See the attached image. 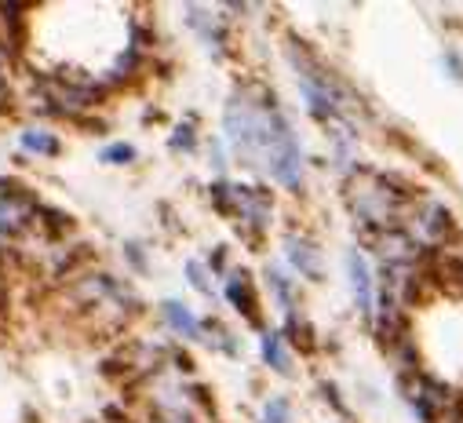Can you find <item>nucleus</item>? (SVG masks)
<instances>
[{
  "mask_svg": "<svg viewBox=\"0 0 463 423\" xmlns=\"http://www.w3.org/2000/svg\"><path fill=\"white\" fill-rule=\"evenodd\" d=\"M267 168H270V175H274L281 186L299 190V179H303V154H299V139H296L292 125L278 136V143H274V150H270V157H267Z\"/></svg>",
  "mask_w": 463,
  "mask_h": 423,
  "instance_id": "f257e3e1",
  "label": "nucleus"
},
{
  "mask_svg": "<svg viewBox=\"0 0 463 423\" xmlns=\"http://www.w3.org/2000/svg\"><path fill=\"white\" fill-rule=\"evenodd\" d=\"M452 230V220L449 212L438 204V201H423L420 212L412 216V241H423V245H441Z\"/></svg>",
  "mask_w": 463,
  "mask_h": 423,
  "instance_id": "f03ea898",
  "label": "nucleus"
},
{
  "mask_svg": "<svg viewBox=\"0 0 463 423\" xmlns=\"http://www.w3.org/2000/svg\"><path fill=\"white\" fill-rule=\"evenodd\" d=\"M346 274H351V288H354L358 310L373 314V274H369V263H365L362 252H346Z\"/></svg>",
  "mask_w": 463,
  "mask_h": 423,
  "instance_id": "7ed1b4c3",
  "label": "nucleus"
},
{
  "mask_svg": "<svg viewBox=\"0 0 463 423\" xmlns=\"http://www.w3.org/2000/svg\"><path fill=\"white\" fill-rule=\"evenodd\" d=\"M285 249H288V259H292V267L299 270V274H307L310 281H321V256H317V249L310 245V241H303V238H285Z\"/></svg>",
  "mask_w": 463,
  "mask_h": 423,
  "instance_id": "20e7f679",
  "label": "nucleus"
},
{
  "mask_svg": "<svg viewBox=\"0 0 463 423\" xmlns=\"http://www.w3.org/2000/svg\"><path fill=\"white\" fill-rule=\"evenodd\" d=\"M226 299L234 303L245 317H252V325H260V314H256V296H252V288H249V281L238 274V277H230L226 281Z\"/></svg>",
  "mask_w": 463,
  "mask_h": 423,
  "instance_id": "39448f33",
  "label": "nucleus"
},
{
  "mask_svg": "<svg viewBox=\"0 0 463 423\" xmlns=\"http://www.w3.org/2000/svg\"><path fill=\"white\" fill-rule=\"evenodd\" d=\"M165 317H168V325H175L183 336H197V322H194V314L186 306H179L175 299L165 303Z\"/></svg>",
  "mask_w": 463,
  "mask_h": 423,
  "instance_id": "423d86ee",
  "label": "nucleus"
},
{
  "mask_svg": "<svg viewBox=\"0 0 463 423\" xmlns=\"http://www.w3.org/2000/svg\"><path fill=\"white\" fill-rule=\"evenodd\" d=\"M263 358H267V365L270 369H278V372H292L288 369V354H285V343H281V336H263Z\"/></svg>",
  "mask_w": 463,
  "mask_h": 423,
  "instance_id": "0eeeda50",
  "label": "nucleus"
},
{
  "mask_svg": "<svg viewBox=\"0 0 463 423\" xmlns=\"http://www.w3.org/2000/svg\"><path fill=\"white\" fill-rule=\"evenodd\" d=\"M23 146L33 150V154H59V139L52 132H26L23 136Z\"/></svg>",
  "mask_w": 463,
  "mask_h": 423,
  "instance_id": "6e6552de",
  "label": "nucleus"
},
{
  "mask_svg": "<svg viewBox=\"0 0 463 423\" xmlns=\"http://www.w3.org/2000/svg\"><path fill=\"white\" fill-rule=\"evenodd\" d=\"M263 423H292L288 401H285V398H270L267 409H263Z\"/></svg>",
  "mask_w": 463,
  "mask_h": 423,
  "instance_id": "1a4fd4ad",
  "label": "nucleus"
},
{
  "mask_svg": "<svg viewBox=\"0 0 463 423\" xmlns=\"http://www.w3.org/2000/svg\"><path fill=\"white\" fill-rule=\"evenodd\" d=\"M99 157H102L106 164H125V161H132V157H136V150H132L128 143H118V146H106Z\"/></svg>",
  "mask_w": 463,
  "mask_h": 423,
  "instance_id": "9d476101",
  "label": "nucleus"
},
{
  "mask_svg": "<svg viewBox=\"0 0 463 423\" xmlns=\"http://www.w3.org/2000/svg\"><path fill=\"white\" fill-rule=\"evenodd\" d=\"M186 274H190V277H194V285H197V288H201V292H212V288H208V281H204V274H201V267H197V263H190V267H186Z\"/></svg>",
  "mask_w": 463,
  "mask_h": 423,
  "instance_id": "9b49d317",
  "label": "nucleus"
},
{
  "mask_svg": "<svg viewBox=\"0 0 463 423\" xmlns=\"http://www.w3.org/2000/svg\"><path fill=\"white\" fill-rule=\"evenodd\" d=\"M186 143H190V146H194V132H190V128H186V125H183V128H179V132H175V139H172V146H175V150H179V146H186Z\"/></svg>",
  "mask_w": 463,
  "mask_h": 423,
  "instance_id": "f8f14e48",
  "label": "nucleus"
}]
</instances>
